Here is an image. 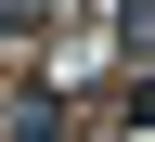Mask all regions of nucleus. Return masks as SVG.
<instances>
[{
    "instance_id": "nucleus-1",
    "label": "nucleus",
    "mask_w": 155,
    "mask_h": 142,
    "mask_svg": "<svg viewBox=\"0 0 155 142\" xmlns=\"http://www.w3.org/2000/svg\"><path fill=\"white\" fill-rule=\"evenodd\" d=\"M65 129V104H52V91H26V104H13V142H52Z\"/></svg>"
},
{
    "instance_id": "nucleus-2",
    "label": "nucleus",
    "mask_w": 155,
    "mask_h": 142,
    "mask_svg": "<svg viewBox=\"0 0 155 142\" xmlns=\"http://www.w3.org/2000/svg\"><path fill=\"white\" fill-rule=\"evenodd\" d=\"M116 26H129V52H155V0H129V13H116Z\"/></svg>"
},
{
    "instance_id": "nucleus-3",
    "label": "nucleus",
    "mask_w": 155,
    "mask_h": 142,
    "mask_svg": "<svg viewBox=\"0 0 155 142\" xmlns=\"http://www.w3.org/2000/svg\"><path fill=\"white\" fill-rule=\"evenodd\" d=\"M129 129H155V78H142V91H129Z\"/></svg>"
},
{
    "instance_id": "nucleus-4",
    "label": "nucleus",
    "mask_w": 155,
    "mask_h": 142,
    "mask_svg": "<svg viewBox=\"0 0 155 142\" xmlns=\"http://www.w3.org/2000/svg\"><path fill=\"white\" fill-rule=\"evenodd\" d=\"M13 26H39V0H13Z\"/></svg>"
}]
</instances>
